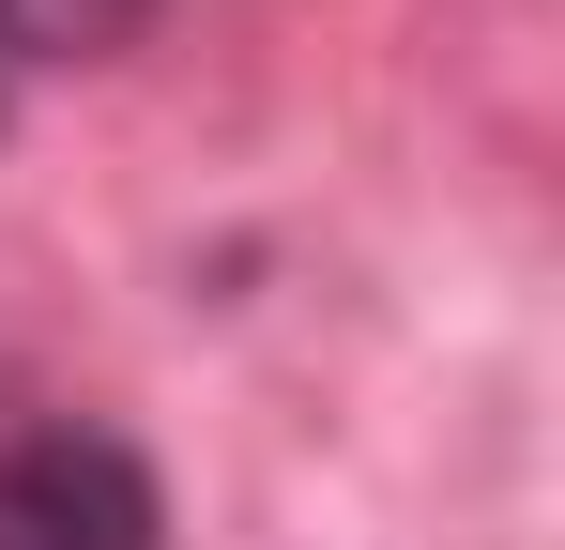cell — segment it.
<instances>
[{
    "label": "cell",
    "mask_w": 565,
    "mask_h": 550,
    "mask_svg": "<svg viewBox=\"0 0 565 550\" xmlns=\"http://www.w3.org/2000/svg\"><path fill=\"white\" fill-rule=\"evenodd\" d=\"M0 550H169V489L93 413L0 429Z\"/></svg>",
    "instance_id": "6da1fadb"
},
{
    "label": "cell",
    "mask_w": 565,
    "mask_h": 550,
    "mask_svg": "<svg viewBox=\"0 0 565 550\" xmlns=\"http://www.w3.org/2000/svg\"><path fill=\"white\" fill-rule=\"evenodd\" d=\"M153 0H0V62H122Z\"/></svg>",
    "instance_id": "7a4b0ae2"
}]
</instances>
